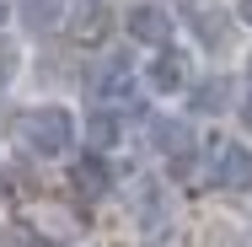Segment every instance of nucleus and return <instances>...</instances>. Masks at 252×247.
I'll return each mask as SVG.
<instances>
[{
    "mask_svg": "<svg viewBox=\"0 0 252 247\" xmlns=\"http://www.w3.org/2000/svg\"><path fill=\"white\" fill-rule=\"evenodd\" d=\"M16 145H27L32 156H64L75 145V118L64 107H27L16 118Z\"/></svg>",
    "mask_w": 252,
    "mask_h": 247,
    "instance_id": "1",
    "label": "nucleus"
},
{
    "mask_svg": "<svg viewBox=\"0 0 252 247\" xmlns=\"http://www.w3.org/2000/svg\"><path fill=\"white\" fill-rule=\"evenodd\" d=\"M209 183H215V188H225V194L252 188V145L215 140V156H209Z\"/></svg>",
    "mask_w": 252,
    "mask_h": 247,
    "instance_id": "2",
    "label": "nucleus"
},
{
    "mask_svg": "<svg viewBox=\"0 0 252 247\" xmlns=\"http://www.w3.org/2000/svg\"><path fill=\"white\" fill-rule=\"evenodd\" d=\"M86 97L92 102H129L134 97V70H129V59H118V54L97 59V70L86 75Z\"/></svg>",
    "mask_w": 252,
    "mask_h": 247,
    "instance_id": "3",
    "label": "nucleus"
},
{
    "mask_svg": "<svg viewBox=\"0 0 252 247\" xmlns=\"http://www.w3.org/2000/svg\"><path fill=\"white\" fill-rule=\"evenodd\" d=\"M124 33H129L134 43L166 49V43H172V11H166V5H156V0H140V5H129V11H124Z\"/></svg>",
    "mask_w": 252,
    "mask_h": 247,
    "instance_id": "4",
    "label": "nucleus"
},
{
    "mask_svg": "<svg viewBox=\"0 0 252 247\" xmlns=\"http://www.w3.org/2000/svg\"><path fill=\"white\" fill-rule=\"evenodd\" d=\"M145 86H151L156 97L183 92V86H188V54H183V49H156L151 70H145Z\"/></svg>",
    "mask_w": 252,
    "mask_h": 247,
    "instance_id": "5",
    "label": "nucleus"
},
{
    "mask_svg": "<svg viewBox=\"0 0 252 247\" xmlns=\"http://www.w3.org/2000/svg\"><path fill=\"white\" fill-rule=\"evenodd\" d=\"M177 11H183V22L199 33V43H204V49L225 43V11H220L215 0H177Z\"/></svg>",
    "mask_w": 252,
    "mask_h": 247,
    "instance_id": "6",
    "label": "nucleus"
},
{
    "mask_svg": "<svg viewBox=\"0 0 252 247\" xmlns=\"http://www.w3.org/2000/svg\"><path fill=\"white\" fill-rule=\"evenodd\" d=\"M75 188H81L86 199H102L107 188H113V172H107V161H102V156L86 150V156L75 161Z\"/></svg>",
    "mask_w": 252,
    "mask_h": 247,
    "instance_id": "7",
    "label": "nucleus"
},
{
    "mask_svg": "<svg viewBox=\"0 0 252 247\" xmlns=\"http://www.w3.org/2000/svg\"><path fill=\"white\" fill-rule=\"evenodd\" d=\"M86 145H92V156L118 145V118L113 113H86Z\"/></svg>",
    "mask_w": 252,
    "mask_h": 247,
    "instance_id": "8",
    "label": "nucleus"
},
{
    "mask_svg": "<svg viewBox=\"0 0 252 247\" xmlns=\"http://www.w3.org/2000/svg\"><path fill=\"white\" fill-rule=\"evenodd\" d=\"M102 33H107V11H102V0L81 5V16H75V38H81V43H102Z\"/></svg>",
    "mask_w": 252,
    "mask_h": 247,
    "instance_id": "9",
    "label": "nucleus"
},
{
    "mask_svg": "<svg viewBox=\"0 0 252 247\" xmlns=\"http://www.w3.org/2000/svg\"><path fill=\"white\" fill-rule=\"evenodd\" d=\"M22 22L38 27V33L54 27V22H59V0H22Z\"/></svg>",
    "mask_w": 252,
    "mask_h": 247,
    "instance_id": "10",
    "label": "nucleus"
},
{
    "mask_svg": "<svg viewBox=\"0 0 252 247\" xmlns=\"http://www.w3.org/2000/svg\"><path fill=\"white\" fill-rule=\"evenodd\" d=\"M225 97H231V86L215 75V81H204L199 92H193V107H199V113H220V107H225Z\"/></svg>",
    "mask_w": 252,
    "mask_h": 247,
    "instance_id": "11",
    "label": "nucleus"
},
{
    "mask_svg": "<svg viewBox=\"0 0 252 247\" xmlns=\"http://www.w3.org/2000/svg\"><path fill=\"white\" fill-rule=\"evenodd\" d=\"M188 140H193V135H188V124H166V118L156 124V145L166 150V156H172V150L183 156V150H188Z\"/></svg>",
    "mask_w": 252,
    "mask_h": 247,
    "instance_id": "12",
    "label": "nucleus"
},
{
    "mask_svg": "<svg viewBox=\"0 0 252 247\" xmlns=\"http://www.w3.org/2000/svg\"><path fill=\"white\" fill-rule=\"evenodd\" d=\"M11 75H16V49H11V43H0V92L11 86Z\"/></svg>",
    "mask_w": 252,
    "mask_h": 247,
    "instance_id": "13",
    "label": "nucleus"
},
{
    "mask_svg": "<svg viewBox=\"0 0 252 247\" xmlns=\"http://www.w3.org/2000/svg\"><path fill=\"white\" fill-rule=\"evenodd\" d=\"M242 124L252 129V92H247V102H242Z\"/></svg>",
    "mask_w": 252,
    "mask_h": 247,
    "instance_id": "14",
    "label": "nucleus"
},
{
    "mask_svg": "<svg viewBox=\"0 0 252 247\" xmlns=\"http://www.w3.org/2000/svg\"><path fill=\"white\" fill-rule=\"evenodd\" d=\"M242 22H247V27H252V0H242Z\"/></svg>",
    "mask_w": 252,
    "mask_h": 247,
    "instance_id": "15",
    "label": "nucleus"
},
{
    "mask_svg": "<svg viewBox=\"0 0 252 247\" xmlns=\"http://www.w3.org/2000/svg\"><path fill=\"white\" fill-rule=\"evenodd\" d=\"M5 16H11V5H5V0H0V27H5Z\"/></svg>",
    "mask_w": 252,
    "mask_h": 247,
    "instance_id": "16",
    "label": "nucleus"
},
{
    "mask_svg": "<svg viewBox=\"0 0 252 247\" xmlns=\"http://www.w3.org/2000/svg\"><path fill=\"white\" fill-rule=\"evenodd\" d=\"M0 194H5V172H0Z\"/></svg>",
    "mask_w": 252,
    "mask_h": 247,
    "instance_id": "17",
    "label": "nucleus"
}]
</instances>
